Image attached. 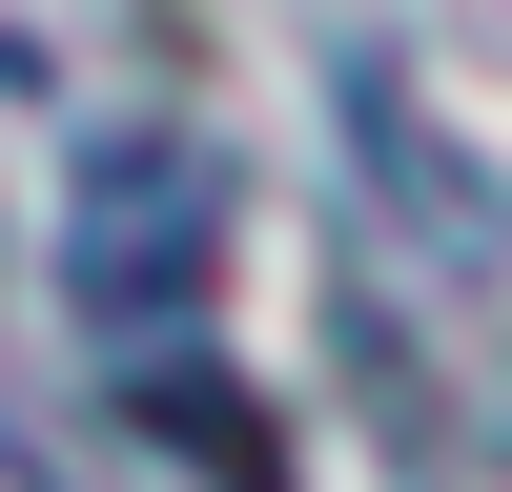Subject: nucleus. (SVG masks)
<instances>
[{
  "label": "nucleus",
  "instance_id": "1",
  "mask_svg": "<svg viewBox=\"0 0 512 492\" xmlns=\"http://www.w3.org/2000/svg\"><path fill=\"white\" fill-rule=\"evenodd\" d=\"M82 328L103 349H144V328H185L205 287H226V164L205 144H103L82 164Z\"/></svg>",
  "mask_w": 512,
  "mask_h": 492
}]
</instances>
